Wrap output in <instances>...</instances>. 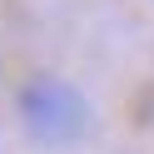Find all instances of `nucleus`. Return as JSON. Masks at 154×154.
Wrapping results in <instances>:
<instances>
[{
    "label": "nucleus",
    "instance_id": "f257e3e1",
    "mask_svg": "<svg viewBox=\"0 0 154 154\" xmlns=\"http://www.w3.org/2000/svg\"><path fill=\"white\" fill-rule=\"evenodd\" d=\"M20 119L35 139L45 144H70L85 134L90 109H85V94L75 85H65L60 75H35L20 85Z\"/></svg>",
    "mask_w": 154,
    "mask_h": 154
}]
</instances>
